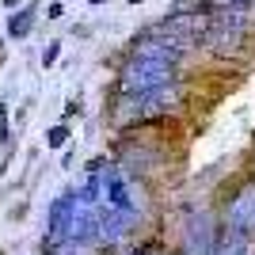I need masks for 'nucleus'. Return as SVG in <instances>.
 <instances>
[{
	"instance_id": "obj_14",
	"label": "nucleus",
	"mask_w": 255,
	"mask_h": 255,
	"mask_svg": "<svg viewBox=\"0 0 255 255\" xmlns=\"http://www.w3.org/2000/svg\"><path fill=\"white\" fill-rule=\"evenodd\" d=\"M92 4H107V0H92Z\"/></svg>"
},
{
	"instance_id": "obj_10",
	"label": "nucleus",
	"mask_w": 255,
	"mask_h": 255,
	"mask_svg": "<svg viewBox=\"0 0 255 255\" xmlns=\"http://www.w3.org/2000/svg\"><path fill=\"white\" fill-rule=\"evenodd\" d=\"M57 57H61V42H50V46H46V50H42V65H46V69H50V65L57 61Z\"/></svg>"
},
{
	"instance_id": "obj_11",
	"label": "nucleus",
	"mask_w": 255,
	"mask_h": 255,
	"mask_svg": "<svg viewBox=\"0 0 255 255\" xmlns=\"http://www.w3.org/2000/svg\"><path fill=\"white\" fill-rule=\"evenodd\" d=\"M46 15H50V19H61L65 8H61V4H50V8H46Z\"/></svg>"
},
{
	"instance_id": "obj_9",
	"label": "nucleus",
	"mask_w": 255,
	"mask_h": 255,
	"mask_svg": "<svg viewBox=\"0 0 255 255\" xmlns=\"http://www.w3.org/2000/svg\"><path fill=\"white\" fill-rule=\"evenodd\" d=\"M206 11H229V8H248V0H198Z\"/></svg>"
},
{
	"instance_id": "obj_5",
	"label": "nucleus",
	"mask_w": 255,
	"mask_h": 255,
	"mask_svg": "<svg viewBox=\"0 0 255 255\" xmlns=\"http://www.w3.org/2000/svg\"><path fill=\"white\" fill-rule=\"evenodd\" d=\"M213 255H255V236L221 221L217 236H213Z\"/></svg>"
},
{
	"instance_id": "obj_1",
	"label": "nucleus",
	"mask_w": 255,
	"mask_h": 255,
	"mask_svg": "<svg viewBox=\"0 0 255 255\" xmlns=\"http://www.w3.org/2000/svg\"><path fill=\"white\" fill-rule=\"evenodd\" d=\"M183 107V88L164 84L156 92H141V96H118V103L111 107V122L118 129H133L145 126V122H160V118H171Z\"/></svg>"
},
{
	"instance_id": "obj_6",
	"label": "nucleus",
	"mask_w": 255,
	"mask_h": 255,
	"mask_svg": "<svg viewBox=\"0 0 255 255\" xmlns=\"http://www.w3.org/2000/svg\"><path fill=\"white\" fill-rule=\"evenodd\" d=\"M73 206H76V194H61L57 202L50 206V221H46V248H53V244H61L65 240V233H69V217H73Z\"/></svg>"
},
{
	"instance_id": "obj_4",
	"label": "nucleus",
	"mask_w": 255,
	"mask_h": 255,
	"mask_svg": "<svg viewBox=\"0 0 255 255\" xmlns=\"http://www.w3.org/2000/svg\"><path fill=\"white\" fill-rule=\"evenodd\" d=\"M225 225H233L240 233H252L255 236V179H248L244 187L233 191V202L225 210Z\"/></svg>"
},
{
	"instance_id": "obj_2",
	"label": "nucleus",
	"mask_w": 255,
	"mask_h": 255,
	"mask_svg": "<svg viewBox=\"0 0 255 255\" xmlns=\"http://www.w3.org/2000/svg\"><path fill=\"white\" fill-rule=\"evenodd\" d=\"M175 76H179V65L149 61V57H126L115 92L118 96H141V92H156L164 84H175Z\"/></svg>"
},
{
	"instance_id": "obj_3",
	"label": "nucleus",
	"mask_w": 255,
	"mask_h": 255,
	"mask_svg": "<svg viewBox=\"0 0 255 255\" xmlns=\"http://www.w3.org/2000/svg\"><path fill=\"white\" fill-rule=\"evenodd\" d=\"M206 46L217 57H233L244 50L248 42V11L244 8H229V11H210V27H206Z\"/></svg>"
},
{
	"instance_id": "obj_8",
	"label": "nucleus",
	"mask_w": 255,
	"mask_h": 255,
	"mask_svg": "<svg viewBox=\"0 0 255 255\" xmlns=\"http://www.w3.org/2000/svg\"><path fill=\"white\" fill-rule=\"evenodd\" d=\"M69 137H73V133H69V126H53V129H46V145H50V149H65V145H69Z\"/></svg>"
},
{
	"instance_id": "obj_7",
	"label": "nucleus",
	"mask_w": 255,
	"mask_h": 255,
	"mask_svg": "<svg viewBox=\"0 0 255 255\" xmlns=\"http://www.w3.org/2000/svg\"><path fill=\"white\" fill-rule=\"evenodd\" d=\"M34 4H27V8H19V11H11L8 15V34L11 38H27L31 34V27H34Z\"/></svg>"
},
{
	"instance_id": "obj_12",
	"label": "nucleus",
	"mask_w": 255,
	"mask_h": 255,
	"mask_svg": "<svg viewBox=\"0 0 255 255\" xmlns=\"http://www.w3.org/2000/svg\"><path fill=\"white\" fill-rule=\"evenodd\" d=\"M15 4H23V0H4V8H15Z\"/></svg>"
},
{
	"instance_id": "obj_13",
	"label": "nucleus",
	"mask_w": 255,
	"mask_h": 255,
	"mask_svg": "<svg viewBox=\"0 0 255 255\" xmlns=\"http://www.w3.org/2000/svg\"><path fill=\"white\" fill-rule=\"evenodd\" d=\"M0 61H4V42H0Z\"/></svg>"
}]
</instances>
